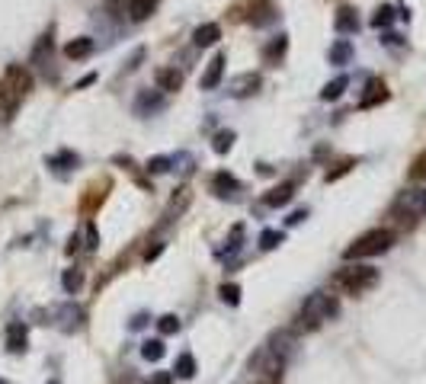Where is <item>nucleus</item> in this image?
<instances>
[{"mask_svg":"<svg viewBox=\"0 0 426 384\" xmlns=\"http://www.w3.org/2000/svg\"><path fill=\"white\" fill-rule=\"evenodd\" d=\"M288 353H292V333L288 330H279V333L269 336V343L260 346V353L250 359V368L269 374L273 381L282 378V368L288 362Z\"/></svg>","mask_w":426,"mask_h":384,"instance_id":"f257e3e1","label":"nucleus"},{"mask_svg":"<svg viewBox=\"0 0 426 384\" xmlns=\"http://www.w3.org/2000/svg\"><path fill=\"white\" fill-rule=\"evenodd\" d=\"M334 285H337V292H343V295L359 298V295H366L368 288L378 285V269L366 266V263H347V266L334 276Z\"/></svg>","mask_w":426,"mask_h":384,"instance_id":"f03ea898","label":"nucleus"},{"mask_svg":"<svg viewBox=\"0 0 426 384\" xmlns=\"http://www.w3.org/2000/svg\"><path fill=\"white\" fill-rule=\"evenodd\" d=\"M391 244H394V231H388V227H372V231H366V234H359L353 244L343 250V259L347 263H353V259H368V256H381L385 250H391Z\"/></svg>","mask_w":426,"mask_h":384,"instance_id":"7ed1b4c3","label":"nucleus"},{"mask_svg":"<svg viewBox=\"0 0 426 384\" xmlns=\"http://www.w3.org/2000/svg\"><path fill=\"white\" fill-rule=\"evenodd\" d=\"M337 311H340L337 298L327 295V292H314V295L305 298V305L298 311V327H301V330H317L324 320L337 317Z\"/></svg>","mask_w":426,"mask_h":384,"instance_id":"20e7f679","label":"nucleus"},{"mask_svg":"<svg viewBox=\"0 0 426 384\" xmlns=\"http://www.w3.org/2000/svg\"><path fill=\"white\" fill-rule=\"evenodd\" d=\"M391 212L401 215V218H423L426 215V189H410V192H401Z\"/></svg>","mask_w":426,"mask_h":384,"instance_id":"39448f33","label":"nucleus"},{"mask_svg":"<svg viewBox=\"0 0 426 384\" xmlns=\"http://www.w3.org/2000/svg\"><path fill=\"white\" fill-rule=\"evenodd\" d=\"M0 80H7V84H10L20 97H29L32 84H36L32 74H29V68H23V64H7V71H3V77H0Z\"/></svg>","mask_w":426,"mask_h":384,"instance_id":"423d86ee","label":"nucleus"},{"mask_svg":"<svg viewBox=\"0 0 426 384\" xmlns=\"http://www.w3.org/2000/svg\"><path fill=\"white\" fill-rule=\"evenodd\" d=\"M225 64H228V55H225V51H218L215 58L208 61L205 74L199 77V87H202V90H215V87H218L221 77H225Z\"/></svg>","mask_w":426,"mask_h":384,"instance_id":"0eeeda50","label":"nucleus"},{"mask_svg":"<svg viewBox=\"0 0 426 384\" xmlns=\"http://www.w3.org/2000/svg\"><path fill=\"white\" fill-rule=\"evenodd\" d=\"M388 99V87H385V80L381 77H372L366 84V93H362V99H359V106L362 109H372L378 106V103H385Z\"/></svg>","mask_w":426,"mask_h":384,"instance_id":"6e6552de","label":"nucleus"},{"mask_svg":"<svg viewBox=\"0 0 426 384\" xmlns=\"http://www.w3.org/2000/svg\"><path fill=\"white\" fill-rule=\"evenodd\" d=\"M20 103H23L20 93H16L7 80H0V116L13 118V116H16V109H20Z\"/></svg>","mask_w":426,"mask_h":384,"instance_id":"1a4fd4ad","label":"nucleus"},{"mask_svg":"<svg viewBox=\"0 0 426 384\" xmlns=\"http://www.w3.org/2000/svg\"><path fill=\"white\" fill-rule=\"evenodd\" d=\"M154 84H158L160 93H177L183 87V74L177 68H158L154 71Z\"/></svg>","mask_w":426,"mask_h":384,"instance_id":"9d476101","label":"nucleus"},{"mask_svg":"<svg viewBox=\"0 0 426 384\" xmlns=\"http://www.w3.org/2000/svg\"><path fill=\"white\" fill-rule=\"evenodd\" d=\"M158 109H164V93L160 90H141L138 99H135V112L148 116V112H158Z\"/></svg>","mask_w":426,"mask_h":384,"instance_id":"9b49d317","label":"nucleus"},{"mask_svg":"<svg viewBox=\"0 0 426 384\" xmlns=\"http://www.w3.org/2000/svg\"><path fill=\"white\" fill-rule=\"evenodd\" d=\"M295 199V183H279V186H273L263 196V202H266L269 208H282V205H288Z\"/></svg>","mask_w":426,"mask_h":384,"instance_id":"f8f14e48","label":"nucleus"},{"mask_svg":"<svg viewBox=\"0 0 426 384\" xmlns=\"http://www.w3.org/2000/svg\"><path fill=\"white\" fill-rule=\"evenodd\" d=\"M218 39H221V26H218V23H202V26L192 32V45H196V49H212Z\"/></svg>","mask_w":426,"mask_h":384,"instance_id":"ddd939ff","label":"nucleus"},{"mask_svg":"<svg viewBox=\"0 0 426 384\" xmlns=\"http://www.w3.org/2000/svg\"><path fill=\"white\" fill-rule=\"evenodd\" d=\"M93 49H97V45H93L90 36H77V39H71L68 45H64V55H68L71 61H84L93 55Z\"/></svg>","mask_w":426,"mask_h":384,"instance_id":"4468645a","label":"nucleus"},{"mask_svg":"<svg viewBox=\"0 0 426 384\" xmlns=\"http://www.w3.org/2000/svg\"><path fill=\"white\" fill-rule=\"evenodd\" d=\"M51 49H55V39H51V32H45V36H39V39H36V45H32L29 61H32V64H49Z\"/></svg>","mask_w":426,"mask_h":384,"instance_id":"2eb2a0df","label":"nucleus"},{"mask_svg":"<svg viewBox=\"0 0 426 384\" xmlns=\"http://www.w3.org/2000/svg\"><path fill=\"white\" fill-rule=\"evenodd\" d=\"M276 16H279V10L269 3V0H257V7H253V13H250V23L253 26H269V23H276Z\"/></svg>","mask_w":426,"mask_h":384,"instance_id":"dca6fc26","label":"nucleus"},{"mask_svg":"<svg viewBox=\"0 0 426 384\" xmlns=\"http://www.w3.org/2000/svg\"><path fill=\"white\" fill-rule=\"evenodd\" d=\"M260 87V77L257 74H240V77L231 80V97H250V93H257Z\"/></svg>","mask_w":426,"mask_h":384,"instance_id":"f3484780","label":"nucleus"},{"mask_svg":"<svg viewBox=\"0 0 426 384\" xmlns=\"http://www.w3.org/2000/svg\"><path fill=\"white\" fill-rule=\"evenodd\" d=\"M334 26H337V32H343V36H349V32L359 29V16L353 7H340L337 10V20H334Z\"/></svg>","mask_w":426,"mask_h":384,"instance_id":"a211bd4d","label":"nucleus"},{"mask_svg":"<svg viewBox=\"0 0 426 384\" xmlns=\"http://www.w3.org/2000/svg\"><path fill=\"white\" fill-rule=\"evenodd\" d=\"M129 3V20L131 23H145L154 13V7H158V0H125Z\"/></svg>","mask_w":426,"mask_h":384,"instance_id":"6ab92c4d","label":"nucleus"},{"mask_svg":"<svg viewBox=\"0 0 426 384\" xmlns=\"http://www.w3.org/2000/svg\"><path fill=\"white\" fill-rule=\"evenodd\" d=\"M238 189H240V183L231 177V173H225V170L212 177V192H215V196H231V192H238Z\"/></svg>","mask_w":426,"mask_h":384,"instance_id":"aec40b11","label":"nucleus"},{"mask_svg":"<svg viewBox=\"0 0 426 384\" xmlns=\"http://www.w3.org/2000/svg\"><path fill=\"white\" fill-rule=\"evenodd\" d=\"M7 349H10V353H23V349H26V327H23L20 320H13V324L7 327Z\"/></svg>","mask_w":426,"mask_h":384,"instance_id":"412c9836","label":"nucleus"},{"mask_svg":"<svg viewBox=\"0 0 426 384\" xmlns=\"http://www.w3.org/2000/svg\"><path fill=\"white\" fill-rule=\"evenodd\" d=\"M288 49V36H276V39H269V45L263 49V61L266 64H279V58L286 55Z\"/></svg>","mask_w":426,"mask_h":384,"instance_id":"4be33fe9","label":"nucleus"},{"mask_svg":"<svg viewBox=\"0 0 426 384\" xmlns=\"http://www.w3.org/2000/svg\"><path fill=\"white\" fill-rule=\"evenodd\" d=\"M347 87H349V77H347V74H340V77H334L327 87L321 90V99H327V103H330V99H340Z\"/></svg>","mask_w":426,"mask_h":384,"instance_id":"5701e85b","label":"nucleus"},{"mask_svg":"<svg viewBox=\"0 0 426 384\" xmlns=\"http://www.w3.org/2000/svg\"><path fill=\"white\" fill-rule=\"evenodd\" d=\"M349 58H353V45H349L347 39H340L330 45V64H349Z\"/></svg>","mask_w":426,"mask_h":384,"instance_id":"b1692460","label":"nucleus"},{"mask_svg":"<svg viewBox=\"0 0 426 384\" xmlns=\"http://www.w3.org/2000/svg\"><path fill=\"white\" fill-rule=\"evenodd\" d=\"M141 355H145L148 362H160V359L167 355V346H164V340H145V343H141Z\"/></svg>","mask_w":426,"mask_h":384,"instance_id":"393cba45","label":"nucleus"},{"mask_svg":"<svg viewBox=\"0 0 426 384\" xmlns=\"http://www.w3.org/2000/svg\"><path fill=\"white\" fill-rule=\"evenodd\" d=\"M106 189H110V183H103V186H90V189H87L90 196L84 199V202H80V208H84V212H87V215H90V212H93V208H97L99 202L106 199Z\"/></svg>","mask_w":426,"mask_h":384,"instance_id":"a878e982","label":"nucleus"},{"mask_svg":"<svg viewBox=\"0 0 426 384\" xmlns=\"http://www.w3.org/2000/svg\"><path fill=\"white\" fill-rule=\"evenodd\" d=\"M61 285H64V292H68V295L80 292V285H84V272H80V269H68V272L61 276Z\"/></svg>","mask_w":426,"mask_h":384,"instance_id":"bb28decb","label":"nucleus"},{"mask_svg":"<svg viewBox=\"0 0 426 384\" xmlns=\"http://www.w3.org/2000/svg\"><path fill=\"white\" fill-rule=\"evenodd\" d=\"M173 372H177L179 378H183V381H189V378L196 374V359H192L189 353H183V355L177 359V368H173Z\"/></svg>","mask_w":426,"mask_h":384,"instance_id":"cd10ccee","label":"nucleus"},{"mask_svg":"<svg viewBox=\"0 0 426 384\" xmlns=\"http://www.w3.org/2000/svg\"><path fill=\"white\" fill-rule=\"evenodd\" d=\"M189 202H192V192H189V186H183V189H179V196H173V199H170L167 215H179V212H183V208H186Z\"/></svg>","mask_w":426,"mask_h":384,"instance_id":"c85d7f7f","label":"nucleus"},{"mask_svg":"<svg viewBox=\"0 0 426 384\" xmlns=\"http://www.w3.org/2000/svg\"><path fill=\"white\" fill-rule=\"evenodd\" d=\"M407 177L414 179V183H420V179H426V151L423 154H416L414 164H410V170H407Z\"/></svg>","mask_w":426,"mask_h":384,"instance_id":"c756f323","label":"nucleus"},{"mask_svg":"<svg viewBox=\"0 0 426 384\" xmlns=\"http://www.w3.org/2000/svg\"><path fill=\"white\" fill-rule=\"evenodd\" d=\"M221 301H225V305H240V288L234 285V282H225V285H221Z\"/></svg>","mask_w":426,"mask_h":384,"instance_id":"7c9ffc66","label":"nucleus"},{"mask_svg":"<svg viewBox=\"0 0 426 384\" xmlns=\"http://www.w3.org/2000/svg\"><path fill=\"white\" fill-rule=\"evenodd\" d=\"M394 20V7H378L375 10V16H372V26H378V29H381V26H388V23Z\"/></svg>","mask_w":426,"mask_h":384,"instance_id":"2f4dec72","label":"nucleus"},{"mask_svg":"<svg viewBox=\"0 0 426 384\" xmlns=\"http://www.w3.org/2000/svg\"><path fill=\"white\" fill-rule=\"evenodd\" d=\"M279 244H282V231H263L260 234V246L263 250H276Z\"/></svg>","mask_w":426,"mask_h":384,"instance_id":"473e14b6","label":"nucleus"},{"mask_svg":"<svg viewBox=\"0 0 426 384\" xmlns=\"http://www.w3.org/2000/svg\"><path fill=\"white\" fill-rule=\"evenodd\" d=\"M231 144H234V131H218L212 148L218 151V154H225V151H231Z\"/></svg>","mask_w":426,"mask_h":384,"instance_id":"72a5a7b5","label":"nucleus"},{"mask_svg":"<svg viewBox=\"0 0 426 384\" xmlns=\"http://www.w3.org/2000/svg\"><path fill=\"white\" fill-rule=\"evenodd\" d=\"M158 330H160V333H177V330H179V317L177 314H164L158 320Z\"/></svg>","mask_w":426,"mask_h":384,"instance_id":"f704fd0d","label":"nucleus"},{"mask_svg":"<svg viewBox=\"0 0 426 384\" xmlns=\"http://www.w3.org/2000/svg\"><path fill=\"white\" fill-rule=\"evenodd\" d=\"M170 164H173V157H151L145 170H148V173H167Z\"/></svg>","mask_w":426,"mask_h":384,"instance_id":"c9c22d12","label":"nucleus"},{"mask_svg":"<svg viewBox=\"0 0 426 384\" xmlns=\"http://www.w3.org/2000/svg\"><path fill=\"white\" fill-rule=\"evenodd\" d=\"M356 167V160H340L337 170H327V183H334V179H340L343 173H349V170Z\"/></svg>","mask_w":426,"mask_h":384,"instance_id":"e433bc0d","label":"nucleus"},{"mask_svg":"<svg viewBox=\"0 0 426 384\" xmlns=\"http://www.w3.org/2000/svg\"><path fill=\"white\" fill-rule=\"evenodd\" d=\"M148 384H173V374H170V372H158Z\"/></svg>","mask_w":426,"mask_h":384,"instance_id":"4c0bfd02","label":"nucleus"},{"mask_svg":"<svg viewBox=\"0 0 426 384\" xmlns=\"http://www.w3.org/2000/svg\"><path fill=\"white\" fill-rule=\"evenodd\" d=\"M87 240H90V250H93V246H97V227H93V225H87Z\"/></svg>","mask_w":426,"mask_h":384,"instance_id":"58836bf2","label":"nucleus"},{"mask_svg":"<svg viewBox=\"0 0 426 384\" xmlns=\"http://www.w3.org/2000/svg\"><path fill=\"white\" fill-rule=\"evenodd\" d=\"M308 218V212H292V218H288V225H301Z\"/></svg>","mask_w":426,"mask_h":384,"instance_id":"ea45409f","label":"nucleus"},{"mask_svg":"<svg viewBox=\"0 0 426 384\" xmlns=\"http://www.w3.org/2000/svg\"><path fill=\"white\" fill-rule=\"evenodd\" d=\"M145 324H148V314H138L135 320H131V330H141Z\"/></svg>","mask_w":426,"mask_h":384,"instance_id":"a19ab883","label":"nucleus"},{"mask_svg":"<svg viewBox=\"0 0 426 384\" xmlns=\"http://www.w3.org/2000/svg\"><path fill=\"white\" fill-rule=\"evenodd\" d=\"M77 246H80V237L74 234V237H71V240H68V253H74V250H77Z\"/></svg>","mask_w":426,"mask_h":384,"instance_id":"79ce46f5","label":"nucleus"},{"mask_svg":"<svg viewBox=\"0 0 426 384\" xmlns=\"http://www.w3.org/2000/svg\"><path fill=\"white\" fill-rule=\"evenodd\" d=\"M51 384H58V381H51Z\"/></svg>","mask_w":426,"mask_h":384,"instance_id":"37998d69","label":"nucleus"}]
</instances>
